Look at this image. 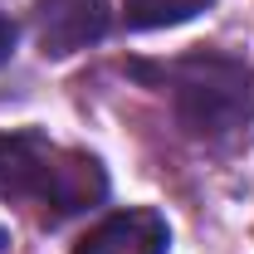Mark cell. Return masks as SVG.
I'll return each mask as SVG.
<instances>
[{
  "mask_svg": "<svg viewBox=\"0 0 254 254\" xmlns=\"http://www.w3.org/2000/svg\"><path fill=\"white\" fill-rule=\"evenodd\" d=\"M108 171L88 152L49 142L44 132L0 137V200H30L49 220H68L103 205Z\"/></svg>",
  "mask_w": 254,
  "mask_h": 254,
  "instance_id": "6da1fadb",
  "label": "cell"
},
{
  "mask_svg": "<svg viewBox=\"0 0 254 254\" xmlns=\"http://www.w3.org/2000/svg\"><path fill=\"white\" fill-rule=\"evenodd\" d=\"M132 73L157 78L171 93V108L190 137L220 142L254 118V73L230 54H186L171 64H132Z\"/></svg>",
  "mask_w": 254,
  "mask_h": 254,
  "instance_id": "7a4b0ae2",
  "label": "cell"
},
{
  "mask_svg": "<svg viewBox=\"0 0 254 254\" xmlns=\"http://www.w3.org/2000/svg\"><path fill=\"white\" fill-rule=\"evenodd\" d=\"M113 25L108 0H34V34L49 59H68L98 44Z\"/></svg>",
  "mask_w": 254,
  "mask_h": 254,
  "instance_id": "3957f363",
  "label": "cell"
},
{
  "mask_svg": "<svg viewBox=\"0 0 254 254\" xmlns=\"http://www.w3.org/2000/svg\"><path fill=\"white\" fill-rule=\"evenodd\" d=\"M171 230L157 210H118L103 225H93L73 254H166Z\"/></svg>",
  "mask_w": 254,
  "mask_h": 254,
  "instance_id": "277c9868",
  "label": "cell"
},
{
  "mask_svg": "<svg viewBox=\"0 0 254 254\" xmlns=\"http://www.w3.org/2000/svg\"><path fill=\"white\" fill-rule=\"evenodd\" d=\"M210 0H123V15L132 30H166V25H186L205 10Z\"/></svg>",
  "mask_w": 254,
  "mask_h": 254,
  "instance_id": "5b68a950",
  "label": "cell"
},
{
  "mask_svg": "<svg viewBox=\"0 0 254 254\" xmlns=\"http://www.w3.org/2000/svg\"><path fill=\"white\" fill-rule=\"evenodd\" d=\"M10 54H15V25H10V20L0 15V64L10 59Z\"/></svg>",
  "mask_w": 254,
  "mask_h": 254,
  "instance_id": "8992f818",
  "label": "cell"
}]
</instances>
